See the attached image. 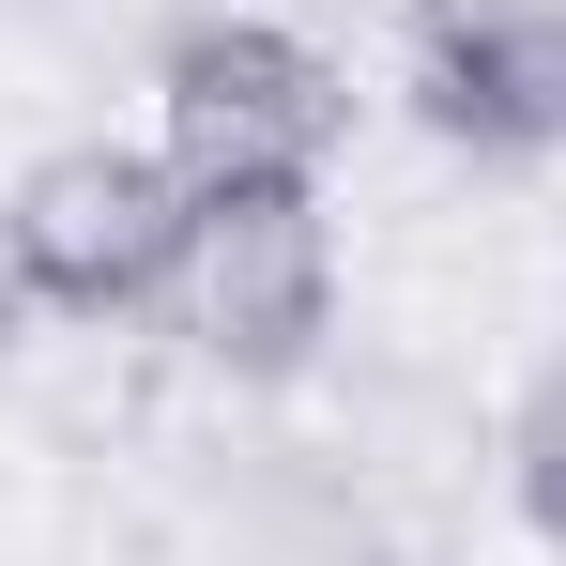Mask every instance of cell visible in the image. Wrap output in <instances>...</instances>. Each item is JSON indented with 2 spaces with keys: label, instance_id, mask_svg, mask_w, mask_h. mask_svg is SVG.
<instances>
[{
  "label": "cell",
  "instance_id": "obj_1",
  "mask_svg": "<svg viewBox=\"0 0 566 566\" xmlns=\"http://www.w3.org/2000/svg\"><path fill=\"white\" fill-rule=\"evenodd\" d=\"M337 138H353V77H337V46H306L291 15H245V0L169 15V46H154V154H169L199 199L322 185Z\"/></svg>",
  "mask_w": 566,
  "mask_h": 566
},
{
  "label": "cell",
  "instance_id": "obj_2",
  "mask_svg": "<svg viewBox=\"0 0 566 566\" xmlns=\"http://www.w3.org/2000/svg\"><path fill=\"white\" fill-rule=\"evenodd\" d=\"M199 185L154 138H62L0 185V276L31 291V322H138L185 276Z\"/></svg>",
  "mask_w": 566,
  "mask_h": 566
},
{
  "label": "cell",
  "instance_id": "obj_3",
  "mask_svg": "<svg viewBox=\"0 0 566 566\" xmlns=\"http://www.w3.org/2000/svg\"><path fill=\"white\" fill-rule=\"evenodd\" d=\"M169 337L214 382H306L322 368V337H337V214H322V185L199 199L185 276H169Z\"/></svg>",
  "mask_w": 566,
  "mask_h": 566
},
{
  "label": "cell",
  "instance_id": "obj_4",
  "mask_svg": "<svg viewBox=\"0 0 566 566\" xmlns=\"http://www.w3.org/2000/svg\"><path fill=\"white\" fill-rule=\"evenodd\" d=\"M413 123L474 169L566 154V0H413Z\"/></svg>",
  "mask_w": 566,
  "mask_h": 566
},
{
  "label": "cell",
  "instance_id": "obj_5",
  "mask_svg": "<svg viewBox=\"0 0 566 566\" xmlns=\"http://www.w3.org/2000/svg\"><path fill=\"white\" fill-rule=\"evenodd\" d=\"M505 505H521V536L566 566V368L505 413Z\"/></svg>",
  "mask_w": 566,
  "mask_h": 566
},
{
  "label": "cell",
  "instance_id": "obj_6",
  "mask_svg": "<svg viewBox=\"0 0 566 566\" xmlns=\"http://www.w3.org/2000/svg\"><path fill=\"white\" fill-rule=\"evenodd\" d=\"M15 322H31V291H15V276H0V353H15Z\"/></svg>",
  "mask_w": 566,
  "mask_h": 566
}]
</instances>
